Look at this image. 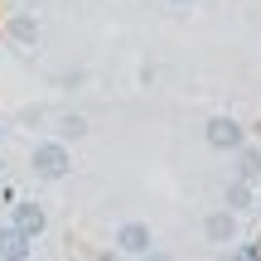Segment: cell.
Segmentation results:
<instances>
[{"instance_id": "cell-1", "label": "cell", "mask_w": 261, "mask_h": 261, "mask_svg": "<svg viewBox=\"0 0 261 261\" xmlns=\"http://www.w3.org/2000/svg\"><path fill=\"white\" fill-rule=\"evenodd\" d=\"M29 174L44 179V184L68 179V174H73V150H68L63 140H39V145L29 150Z\"/></svg>"}, {"instance_id": "cell-2", "label": "cell", "mask_w": 261, "mask_h": 261, "mask_svg": "<svg viewBox=\"0 0 261 261\" xmlns=\"http://www.w3.org/2000/svg\"><path fill=\"white\" fill-rule=\"evenodd\" d=\"M10 227L24 232L29 242H39V237L48 232V208L39 203V198H15V203H10Z\"/></svg>"}, {"instance_id": "cell-3", "label": "cell", "mask_w": 261, "mask_h": 261, "mask_svg": "<svg viewBox=\"0 0 261 261\" xmlns=\"http://www.w3.org/2000/svg\"><path fill=\"white\" fill-rule=\"evenodd\" d=\"M203 140H208L213 150H227V155H232V150H242V145H247V126L237 121V116H208Z\"/></svg>"}, {"instance_id": "cell-4", "label": "cell", "mask_w": 261, "mask_h": 261, "mask_svg": "<svg viewBox=\"0 0 261 261\" xmlns=\"http://www.w3.org/2000/svg\"><path fill=\"white\" fill-rule=\"evenodd\" d=\"M112 242H116V252H126V256H145L150 247H155V232H150V223H140V218H126Z\"/></svg>"}, {"instance_id": "cell-5", "label": "cell", "mask_w": 261, "mask_h": 261, "mask_svg": "<svg viewBox=\"0 0 261 261\" xmlns=\"http://www.w3.org/2000/svg\"><path fill=\"white\" fill-rule=\"evenodd\" d=\"M203 237H208L213 247H223V252H227V247H237V213H227V208L208 213V218H203Z\"/></svg>"}, {"instance_id": "cell-6", "label": "cell", "mask_w": 261, "mask_h": 261, "mask_svg": "<svg viewBox=\"0 0 261 261\" xmlns=\"http://www.w3.org/2000/svg\"><path fill=\"white\" fill-rule=\"evenodd\" d=\"M29 256H34V242L5 223V227H0V261H29Z\"/></svg>"}, {"instance_id": "cell-7", "label": "cell", "mask_w": 261, "mask_h": 261, "mask_svg": "<svg viewBox=\"0 0 261 261\" xmlns=\"http://www.w3.org/2000/svg\"><path fill=\"white\" fill-rule=\"evenodd\" d=\"M223 208H227V213H247V208H256V184L227 179V189H223Z\"/></svg>"}, {"instance_id": "cell-8", "label": "cell", "mask_w": 261, "mask_h": 261, "mask_svg": "<svg viewBox=\"0 0 261 261\" xmlns=\"http://www.w3.org/2000/svg\"><path fill=\"white\" fill-rule=\"evenodd\" d=\"M232 155H237L232 179H242V184H261V150L256 145H242V150H232Z\"/></svg>"}, {"instance_id": "cell-9", "label": "cell", "mask_w": 261, "mask_h": 261, "mask_svg": "<svg viewBox=\"0 0 261 261\" xmlns=\"http://www.w3.org/2000/svg\"><path fill=\"white\" fill-rule=\"evenodd\" d=\"M5 34L15 39L19 48H34L44 29H39V19H34V15H15V19H10V24H5Z\"/></svg>"}, {"instance_id": "cell-10", "label": "cell", "mask_w": 261, "mask_h": 261, "mask_svg": "<svg viewBox=\"0 0 261 261\" xmlns=\"http://www.w3.org/2000/svg\"><path fill=\"white\" fill-rule=\"evenodd\" d=\"M87 136V116H77V112H68V116H58V140H83Z\"/></svg>"}, {"instance_id": "cell-11", "label": "cell", "mask_w": 261, "mask_h": 261, "mask_svg": "<svg viewBox=\"0 0 261 261\" xmlns=\"http://www.w3.org/2000/svg\"><path fill=\"white\" fill-rule=\"evenodd\" d=\"M223 261H261V247L256 242H242V247H227Z\"/></svg>"}, {"instance_id": "cell-12", "label": "cell", "mask_w": 261, "mask_h": 261, "mask_svg": "<svg viewBox=\"0 0 261 261\" xmlns=\"http://www.w3.org/2000/svg\"><path fill=\"white\" fill-rule=\"evenodd\" d=\"M136 261H169V252H160V247H150L145 256H136Z\"/></svg>"}, {"instance_id": "cell-13", "label": "cell", "mask_w": 261, "mask_h": 261, "mask_svg": "<svg viewBox=\"0 0 261 261\" xmlns=\"http://www.w3.org/2000/svg\"><path fill=\"white\" fill-rule=\"evenodd\" d=\"M165 5H174V10H194L198 0H165Z\"/></svg>"}, {"instance_id": "cell-14", "label": "cell", "mask_w": 261, "mask_h": 261, "mask_svg": "<svg viewBox=\"0 0 261 261\" xmlns=\"http://www.w3.org/2000/svg\"><path fill=\"white\" fill-rule=\"evenodd\" d=\"M0 174H5V160H0Z\"/></svg>"}]
</instances>
